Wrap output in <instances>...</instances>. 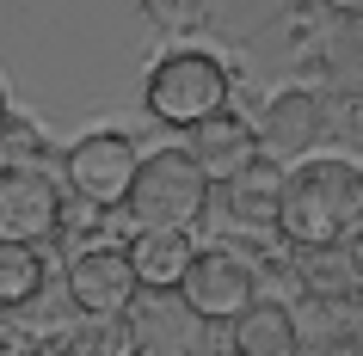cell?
Returning a JSON list of instances; mask_svg holds the SVG:
<instances>
[{"label": "cell", "instance_id": "obj_7", "mask_svg": "<svg viewBox=\"0 0 363 356\" xmlns=\"http://www.w3.org/2000/svg\"><path fill=\"white\" fill-rule=\"evenodd\" d=\"M252 289H259V277L234 252H197L191 270L179 277V295L191 307V319H234L252 301Z\"/></svg>", "mask_w": 363, "mask_h": 356}, {"label": "cell", "instance_id": "obj_17", "mask_svg": "<svg viewBox=\"0 0 363 356\" xmlns=\"http://www.w3.org/2000/svg\"><path fill=\"white\" fill-rule=\"evenodd\" d=\"M0 135H6V98H0Z\"/></svg>", "mask_w": 363, "mask_h": 356}, {"label": "cell", "instance_id": "obj_4", "mask_svg": "<svg viewBox=\"0 0 363 356\" xmlns=\"http://www.w3.org/2000/svg\"><path fill=\"white\" fill-rule=\"evenodd\" d=\"M62 227V185L38 160H0V234L6 240H50Z\"/></svg>", "mask_w": 363, "mask_h": 356}, {"label": "cell", "instance_id": "obj_16", "mask_svg": "<svg viewBox=\"0 0 363 356\" xmlns=\"http://www.w3.org/2000/svg\"><path fill=\"white\" fill-rule=\"evenodd\" d=\"M333 13H345V19H363V0H326Z\"/></svg>", "mask_w": 363, "mask_h": 356}, {"label": "cell", "instance_id": "obj_6", "mask_svg": "<svg viewBox=\"0 0 363 356\" xmlns=\"http://www.w3.org/2000/svg\"><path fill=\"white\" fill-rule=\"evenodd\" d=\"M135 166H142V154H135L123 135H111V130H99V135H86V142L68 148V185H74L86 203H99V209H111V203L130 197Z\"/></svg>", "mask_w": 363, "mask_h": 356}, {"label": "cell", "instance_id": "obj_12", "mask_svg": "<svg viewBox=\"0 0 363 356\" xmlns=\"http://www.w3.org/2000/svg\"><path fill=\"white\" fill-rule=\"evenodd\" d=\"M259 130H265V148L302 154L320 135V105H314V93H277L265 105V117H259Z\"/></svg>", "mask_w": 363, "mask_h": 356}, {"label": "cell", "instance_id": "obj_2", "mask_svg": "<svg viewBox=\"0 0 363 356\" xmlns=\"http://www.w3.org/2000/svg\"><path fill=\"white\" fill-rule=\"evenodd\" d=\"M123 203H130L135 227H197L210 209V172L197 166L191 148H160L135 166V185Z\"/></svg>", "mask_w": 363, "mask_h": 356}, {"label": "cell", "instance_id": "obj_11", "mask_svg": "<svg viewBox=\"0 0 363 356\" xmlns=\"http://www.w3.org/2000/svg\"><path fill=\"white\" fill-rule=\"evenodd\" d=\"M284 178H289V172H277L271 160L240 166V172L228 178V209H234V222H247V227H277V209H284Z\"/></svg>", "mask_w": 363, "mask_h": 356}, {"label": "cell", "instance_id": "obj_15", "mask_svg": "<svg viewBox=\"0 0 363 356\" xmlns=\"http://www.w3.org/2000/svg\"><path fill=\"white\" fill-rule=\"evenodd\" d=\"M345 246H314V264H308V282H314V295H345L351 289V258H339Z\"/></svg>", "mask_w": 363, "mask_h": 356}, {"label": "cell", "instance_id": "obj_13", "mask_svg": "<svg viewBox=\"0 0 363 356\" xmlns=\"http://www.w3.org/2000/svg\"><path fill=\"white\" fill-rule=\"evenodd\" d=\"M38 282H43V264H38V252H31V240H6V234H0V307L31 301Z\"/></svg>", "mask_w": 363, "mask_h": 356}, {"label": "cell", "instance_id": "obj_10", "mask_svg": "<svg viewBox=\"0 0 363 356\" xmlns=\"http://www.w3.org/2000/svg\"><path fill=\"white\" fill-rule=\"evenodd\" d=\"M296 344H302V332H296L289 307H277V301H247L234 314V350L240 356H289Z\"/></svg>", "mask_w": 363, "mask_h": 356}, {"label": "cell", "instance_id": "obj_1", "mask_svg": "<svg viewBox=\"0 0 363 356\" xmlns=\"http://www.w3.org/2000/svg\"><path fill=\"white\" fill-rule=\"evenodd\" d=\"M296 246H345L363 234V166L351 160H308L284 178V209H277Z\"/></svg>", "mask_w": 363, "mask_h": 356}, {"label": "cell", "instance_id": "obj_5", "mask_svg": "<svg viewBox=\"0 0 363 356\" xmlns=\"http://www.w3.org/2000/svg\"><path fill=\"white\" fill-rule=\"evenodd\" d=\"M135 289H142V270H135V258L117 252V246H93V252H80V258L68 264V301H74L86 319H117L135 301Z\"/></svg>", "mask_w": 363, "mask_h": 356}, {"label": "cell", "instance_id": "obj_14", "mask_svg": "<svg viewBox=\"0 0 363 356\" xmlns=\"http://www.w3.org/2000/svg\"><path fill=\"white\" fill-rule=\"evenodd\" d=\"M326 62L345 74L339 86L363 93V19H345V13H339V31H333V43H326Z\"/></svg>", "mask_w": 363, "mask_h": 356}, {"label": "cell", "instance_id": "obj_3", "mask_svg": "<svg viewBox=\"0 0 363 356\" xmlns=\"http://www.w3.org/2000/svg\"><path fill=\"white\" fill-rule=\"evenodd\" d=\"M222 98H228V74H222V62L197 56V50H179L154 68L148 80V111L160 123H203V117L222 111Z\"/></svg>", "mask_w": 363, "mask_h": 356}, {"label": "cell", "instance_id": "obj_9", "mask_svg": "<svg viewBox=\"0 0 363 356\" xmlns=\"http://www.w3.org/2000/svg\"><path fill=\"white\" fill-rule=\"evenodd\" d=\"M130 258L142 270V289H179V277L191 270V240H185V227H142L130 240Z\"/></svg>", "mask_w": 363, "mask_h": 356}, {"label": "cell", "instance_id": "obj_8", "mask_svg": "<svg viewBox=\"0 0 363 356\" xmlns=\"http://www.w3.org/2000/svg\"><path fill=\"white\" fill-rule=\"evenodd\" d=\"M191 154H197V166L210 172V178H234L240 166L259 160V135L247 130V117L216 111L203 123H191Z\"/></svg>", "mask_w": 363, "mask_h": 356}]
</instances>
